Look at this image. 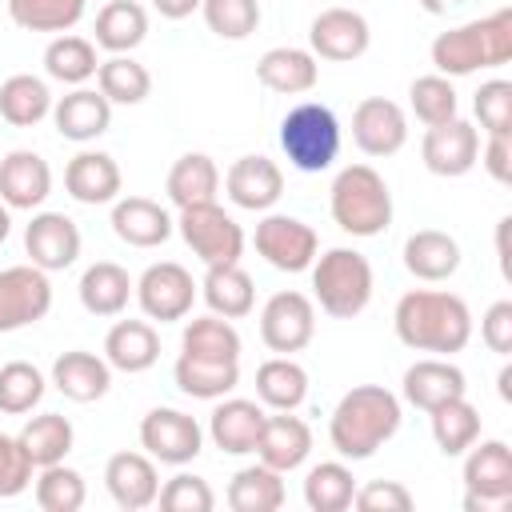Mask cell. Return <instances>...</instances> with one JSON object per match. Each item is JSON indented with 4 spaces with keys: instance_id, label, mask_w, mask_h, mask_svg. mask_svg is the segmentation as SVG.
I'll return each instance as SVG.
<instances>
[{
    "instance_id": "obj_57",
    "label": "cell",
    "mask_w": 512,
    "mask_h": 512,
    "mask_svg": "<svg viewBox=\"0 0 512 512\" xmlns=\"http://www.w3.org/2000/svg\"><path fill=\"white\" fill-rule=\"evenodd\" d=\"M508 216L500 220V228H496V248H500V268H504V276H512V264H508Z\"/></svg>"
},
{
    "instance_id": "obj_1",
    "label": "cell",
    "mask_w": 512,
    "mask_h": 512,
    "mask_svg": "<svg viewBox=\"0 0 512 512\" xmlns=\"http://www.w3.org/2000/svg\"><path fill=\"white\" fill-rule=\"evenodd\" d=\"M396 340L412 352L452 356L464 352L472 340V312L456 292L440 288H412L396 300Z\"/></svg>"
},
{
    "instance_id": "obj_58",
    "label": "cell",
    "mask_w": 512,
    "mask_h": 512,
    "mask_svg": "<svg viewBox=\"0 0 512 512\" xmlns=\"http://www.w3.org/2000/svg\"><path fill=\"white\" fill-rule=\"evenodd\" d=\"M416 4H420L428 16H448V12H452V8H460L464 0H416Z\"/></svg>"
},
{
    "instance_id": "obj_43",
    "label": "cell",
    "mask_w": 512,
    "mask_h": 512,
    "mask_svg": "<svg viewBox=\"0 0 512 512\" xmlns=\"http://www.w3.org/2000/svg\"><path fill=\"white\" fill-rule=\"evenodd\" d=\"M180 352L200 356V360H240V332L216 312L196 316V320H188V328L180 336Z\"/></svg>"
},
{
    "instance_id": "obj_40",
    "label": "cell",
    "mask_w": 512,
    "mask_h": 512,
    "mask_svg": "<svg viewBox=\"0 0 512 512\" xmlns=\"http://www.w3.org/2000/svg\"><path fill=\"white\" fill-rule=\"evenodd\" d=\"M72 440H76L72 420L60 416V412H40V416H32V420L20 428V444H24V452H28V460H32L36 468L60 464V460L72 452Z\"/></svg>"
},
{
    "instance_id": "obj_54",
    "label": "cell",
    "mask_w": 512,
    "mask_h": 512,
    "mask_svg": "<svg viewBox=\"0 0 512 512\" xmlns=\"http://www.w3.org/2000/svg\"><path fill=\"white\" fill-rule=\"evenodd\" d=\"M480 340L488 344V352L508 356L512 352V300H496L484 320H480Z\"/></svg>"
},
{
    "instance_id": "obj_20",
    "label": "cell",
    "mask_w": 512,
    "mask_h": 512,
    "mask_svg": "<svg viewBox=\"0 0 512 512\" xmlns=\"http://www.w3.org/2000/svg\"><path fill=\"white\" fill-rule=\"evenodd\" d=\"M52 192V168L40 152H28V148H16L0 160V200L8 208H20V212H32L48 200Z\"/></svg>"
},
{
    "instance_id": "obj_28",
    "label": "cell",
    "mask_w": 512,
    "mask_h": 512,
    "mask_svg": "<svg viewBox=\"0 0 512 512\" xmlns=\"http://www.w3.org/2000/svg\"><path fill=\"white\" fill-rule=\"evenodd\" d=\"M256 80L268 88V92H280V96H300V92H312L316 80H320V64L308 48H268L260 60H256Z\"/></svg>"
},
{
    "instance_id": "obj_31",
    "label": "cell",
    "mask_w": 512,
    "mask_h": 512,
    "mask_svg": "<svg viewBox=\"0 0 512 512\" xmlns=\"http://www.w3.org/2000/svg\"><path fill=\"white\" fill-rule=\"evenodd\" d=\"M76 292H80L84 312H92V316H120L128 308L132 292H136V280L116 260H96V264L84 268Z\"/></svg>"
},
{
    "instance_id": "obj_11",
    "label": "cell",
    "mask_w": 512,
    "mask_h": 512,
    "mask_svg": "<svg viewBox=\"0 0 512 512\" xmlns=\"http://www.w3.org/2000/svg\"><path fill=\"white\" fill-rule=\"evenodd\" d=\"M252 240H256V252L280 272H304V268H312V260L320 252L316 228L304 224L300 216H284V212H268L256 224Z\"/></svg>"
},
{
    "instance_id": "obj_24",
    "label": "cell",
    "mask_w": 512,
    "mask_h": 512,
    "mask_svg": "<svg viewBox=\"0 0 512 512\" xmlns=\"http://www.w3.org/2000/svg\"><path fill=\"white\" fill-rule=\"evenodd\" d=\"M112 232L128 248H160L172 236V216L148 196H116L112 200Z\"/></svg>"
},
{
    "instance_id": "obj_10",
    "label": "cell",
    "mask_w": 512,
    "mask_h": 512,
    "mask_svg": "<svg viewBox=\"0 0 512 512\" xmlns=\"http://www.w3.org/2000/svg\"><path fill=\"white\" fill-rule=\"evenodd\" d=\"M48 308H52V284L44 268L36 264L0 268V332H20L44 320Z\"/></svg>"
},
{
    "instance_id": "obj_50",
    "label": "cell",
    "mask_w": 512,
    "mask_h": 512,
    "mask_svg": "<svg viewBox=\"0 0 512 512\" xmlns=\"http://www.w3.org/2000/svg\"><path fill=\"white\" fill-rule=\"evenodd\" d=\"M164 512H212L216 508V492L208 488L204 476L192 472H176L160 492H156Z\"/></svg>"
},
{
    "instance_id": "obj_32",
    "label": "cell",
    "mask_w": 512,
    "mask_h": 512,
    "mask_svg": "<svg viewBox=\"0 0 512 512\" xmlns=\"http://www.w3.org/2000/svg\"><path fill=\"white\" fill-rule=\"evenodd\" d=\"M204 304L224 316V320H240L256 308V288H252V276L240 268V264H208L204 280L196 284Z\"/></svg>"
},
{
    "instance_id": "obj_23",
    "label": "cell",
    "mask_w": 512,
    "mask_h": 512,
    "mask_svg": "<svg viewBox=\"0 0 512 512\" xmlns=\"http://www.w3.org/2000/svg\"><path fill=\"white\" fill-rule=\"evenodd\" d=\"M120 184H124L120 164H116L108 152L84 148V152H76V156L68 160V168H64V188H68V196L80 200V204H112V200L120 196Z\"/></svg>"
},
{
    "instance_id": "obj_29",
    "label": "cell",
    "mask_w": 512,
    "mask_h": 512,
    "mask_svg": "<svg viewBox=\"0 0 512 512\" xmlns=\"http://www.w3.org/2000/svg\"><path fill=\"white\" fill-rule=\"evenodd\" d=\"M104 360L116 372H148L160 360V332L148 320H116L104 336Z\"/></svg>"
},
{
    "instance_id": "obj_42",
    "label": "cell",
    "mask_w": 512,
    "mask_h": 512,
    "mask_svg": "<svg viewBox=\"0 0 512 512\" xmlns=\"http://www.w3.org/2000/svg\"><path fill=\"white\" fill-rule=\"evenodd\" d=\"M96 88L104 92L108 104H128V108H132V104L148 100L152 76H148V68H144L140 60H132L128 52H120V56L100 60V68H96Z\"/></svg>"
},
{
    "instance_id": "obj_19",
    "label": "cell",
    "mask_w": 512,
    "mask_h": 512,
    "mask_svg": "<svg viewBox=\"0 0 512 512\" xmlns=\"http://www.w3.org/2000/svg\"><path fill=\"white\" fill-rule=\"evenodd\" d=\"M104 488L116 500V508H124V512H140V508L156 504V492H160L156 460L148 452H116V456H108Z\"/></svg>"
},
{
    "instance_id": "obj_14",
    "label": "cell",
    "mask_w": 512,
    "mask_h": 512,
    "mask_svg": "<svg viewBox=\"0 0 512 512\" xmlns=\"http://www.w3.org/2000/svg\"><path fill=\"white\" fill-rule=\"evenodd\" d=\"M368 44H372V28L352 8H324L308 28V52L320 60H332V64L360 60L368 52Z\"/></svg>"
},
{
    "instance_id": "obj_26",
    "label": "cell",
    "mask_w": 512,
    "mask_h": 512,
    "mask_svg": "<svg viewBox=\"0 0 512 512\" xmlns=\"http://www.w3.org/2000/svg\"><path fill=\"white\" fill-rule=\"evenodd\" d=\"M468 384H464V372L452 364V360H416L408 372H404V400L420 412H432L456 396H464Z\"/></svg>"
},
{
    "instance_id": "obj_60",
    "label": "cell",
    "mask_w": 512,
    "mask_h": 512,
    "mask_svg": "<svg viewBox=\"0 0 512 512\" xmlns=\"http://www.w3.org/2000/svg\"><path fill=\"white\" fill-rule=\"evenodd\" d=\"M500 396H504V400H512V368H508V364L500 368Z\"/></svg>"
},
{
    "instance_id": "obj_35",
    "label": "cell",
    "mask_w": 512,
    "mask_h": 512,
    "mask_svg": "<svg viewBox=\"0 0 512 512\" xmlns=\"http://www.w3.org/2000/svg\"><path fill=\"white\" fill-rule=\"evenodd\" d=\"M308 396V372L292 356H272L256 368V400L272 412H292Z\"/></svg>"
},
{
    "instance_id": "obj_12",
    "label": "cell",
    "mask_w": 512,
    "mask_h": 512,
    "mask_svg": "<svg viewBox=\"0 0 512 512\" xmlns=\"http://www.w3.org/2000/svg\"><path fill=\"white\" fill-rule=\"evenodd\" d=\"M316 336V308L304 292H276L268 296V304L260 308V340L280 352V356H292L300 348H308Z\"/></svg>"
},
{
    "instance_id": "obj_7",
    "label": "cell",
    "mask_w": 512,
    "mask_h": 512,
    "mask_svg": "<svg viewBox=\"0 0 512 512\" xmlns=\"http://www.w3.org/2000/svg\"><path fill=\"white\" fill-rule=\"evenodd\" d=\"M512 504V448L504 440H484L464 452V508L500 512Z\"/></svg>"
},
{
    "instance_id": "obj_6",
    "label": "cell",
    "mask_w": 512,
    "mask_h": 512,
    "mask_svg": "<svg viewBox=\"0 0 512 512\" xmlns=\"http://www.w3.org/2000/svg\"><path fill=\"white\" fill-rule=\"evenodd\" d=\"M280 148L292 168L300 172H324L340 156V120L328 104L304 100L280 120Z\"/></svg>"
},
{
    "instance_id": "obj_45",
    "label": "cell",
    "mask_w": 512,
    "mask_h": 512,
    "mask_svg": "<svg viewBox=\"0 0 512 512\" xmlns=\"http://www.w3.org/2000/svg\"><path fill=\"white\" fill-rule=\"evenodd\" d=\"M88 0H8V16L24 32H68L84 20Z\"/></svg>"
},
{
    "instance_id": "obj_46",
    "label": "cell",
    "mask_w": 512,
    "mask_h": 512,
    "mask_svg": "<svg viewBox=\"0 0 512 512\" xmlns=\"http://www.w3.org/2000/svg\"><path fill=\"white\" fill-rule=\"evenodd\" d=\"M36 504L44 512H80L84 500H88V488H84V476L76 468H68L64 460L60 464H48L40 468L36 476Z\"/></svg>"
},
{
    "instance_id": "obj_37",
    "label": "cell",
    "mask_w": 512,
    "mask_h": 512,
    "mask_svg": "<svg viewBox=\"0 0 512 512\" xmlns=\"http://www.w3.org/2000/svg\"><path fill=\"white\" fill-rule=\"evenodd\" d=\"M0 116L12 128H32L44 116H52V92L40 76L32 72H16L0 84Z\"/></svg>"
},
{
    "instance_id": "obj_2",
    "label": "cell",
    "mask_w": 512,
    "mask_h": 512,
    "mask_svg": "<svg viewBox=\"0 0 512 512\" xmlns=\"http://www.w3.org/2000/svg\"><path fill=\"white\" fill-rule=\"evenodd\" d=\"M400 396L384 384H356L340 396L328 420V440L344 460H368L376 456L396 432H400Z\"/></svg>"
},
{
    "instance_id": "obj_33",
    "label": "cell",
    "mask_w": 512,
    "mask_h": 512,
    "mask_svg": "<svg viewBox=\"0 0 512 512\" xmlns=\"http://www.w3.org/2000/svg\"><path fill=\"white\" fill-rule=\"evenodd\" d=\"M164 192L176 208H192V204H212L220 192V168L212 156L204 152H184L164 180Z\"/></svg>"
},
{
    "instance_id": "obj_56",
    "label": "cell",
    "mask_w": 512,
    "mask_h": 512,
    "mask_svg": "<svg viewBox=\"0 0 512 512\" xmlns=\"http://www.w3.org/2000/svg\"><path fill=\"white\" fill-rule=\"evenodd\" d=\"M152 8H156L164 20H184V16L200 12V0H152Z\"/></svg>"
},
{
    "instance_id": "obj_27",
    "label": "cell",
    "mask_w": 512,
    "mask_h": 512,
    "mask_svg": "<svg viewBox=\"0 0 512 512\" xmlns=\"http://www.w3.org/2000/svg\"><path fill=\"white\" fill-rule=\"evenodd\" d=\"M260 428H264V408H260L256 400H240V396H232V400L220 396V404L212 408V420H208L212 444H216L220 452H228V456L252 452Z\"/></svg>"
},
{
    "instance_id": "obj_15",
    "label": "cell",
    "mask_w": 512,
    "mask_h": 512,
    "mask_svg": "<svg viewBox=\"0 0 512 512\" xmlns=\"http://www.w3.org/2000/svg\"><path fill=\"white\" fill-rule=\"evenodd\" d=\"M420 156H424V168L432 176H468L480 160V132L452 116L444 124H432L420 140Z\"/></svg>"
},
{
    "instance_id": "obj_47",
    "label": "cell",
    "mask_w": 512,
    "mask_h": 512,
    "mask_svg": "<svg viewBox=\"0 0 512 512\" xmlns=\"http://www.w3.org/2000/svg\"><path fill=\"white\" fill-rule=\"evenodd\" d=\"M408 104H412L416 120L428 124V128H432V124H444V120H452V116H460V96H456L452 80L440 76V72L416 76L412 88H408Z\"/></svg>"
},
{
    "instance_id": "obj_3",
    "label": "cell",
    "mask_w": 512,
    "mask_h": 512,
    "mask_svg": "<svg viewBox=\"0 0 512 512\" xmlns=\"http://www.w3.org/2000/svg\"><path fill=\"white\" fill-rule=\"evenodd\" d=\"M512 60V8H496L484 20H468L432 40V64L440 76H472Z\"/></svg>"
},
{
    "instance_id": "obj_53",
    "label": "cell",
    "mask_w": 512,
    "mask_h": 512,
    "mask_svg": "<svg viewBox=\"0 0 512 512\" xmlns=\"http://www.w3.org/2000/svg\"><path fill=\"white\" fill-rule=\"evenodd\" d=\"M352 504L360 512H408L412 508V492L400 480H372L352 496Z\"/></svg>"
},
{
    "instance_id": "obj_18",
    "label": "cell",
    "mask_w": 512,
    "mask_h": 512,
    "mask_svg": "<svg viewBox=\"0 0 512 512\" xmlns=\"http://www.w3.org/2000/svg\"><path fill=\"white\" fill-rule=\"evenodd\" d=\"M224 192L236 208L248 212H268L280 196H284V172L276 160L268 156H240L228 172H224Z\"/></svg>"
},
{
    "instance_id": "obj_5",
    "label": "cell",
    "mask_w": 512,
    "mask_h": 512,
    "mask_svg": "<svg viewBox=\"0 0 512 512\" xmlns=\"http://www.w3.org/2000/svg\"><path fill=\"white\" fill-rule=\"evenodd\" d=\"M372 264L364 252L356 248H328L324 256L312 260V292L316 304L336 316V320H352L368 308L372 300Z\"/></svg>"
},
{
    "instance_id": "obj_16",
    "label": "cell",
    "mask_w": 512,
    "mask_h": 512,
    "mask_svg": "<svg viewBox=\"0 0 512 512\" xmlns=\"http://www.w3.org/2000/svg\"><path fill=\"white\" fill-rule=\"evenodd\" d=\"M352 140L364 156H396L408 140V116L396 100L368 96L352 112Z\"/></svg>"
},
{
    "instance_id": "obj_30",
    "label": "cell",
    "mask_w": 512,
    "mask_h": 512,
    "mask_svg": "<svg viewBox=\"0 0 512 512\" xmlns=\"http://www.w3.org/2000/svg\"><path fill=\"white\" fill-rule=\"evenodd\" d=\"M404 268L424 284H440V280L456 276L460 244L440 228H420L404 240Z\"/></svg>"
},
{
    "instance_id": "obj_38",
    "label": "cell",
    "mask_w": 512,
    "mask_h": 512,
    "mask_svg": "<svg viewBox=\"0 0 512 512\" xmlns=\"http://www.w3.org/2000/svg\"><path fill=\"white\" fill-rule=\"evenodd\" d=\"M284 472L268 464H248L228 480V508L232 512H276L284 504Z\"/></svg>"
},
{
    "instance_id": "obj_39",
    "label": "cell",
    "mask_w": 512,
    "mask_h": 512,
    "mask_svg": "<svg viewBox=\"0 0 512 512\" xmlns=\"http://www.w3.org/2000/svg\"><path fill=\"white\" fill-rule=\"evenodd\" d=\"M428 416H432V440L444 456H464L480 440V412L476 404H468V396H456L432 408Z\"/></svg>"
},
{
    "instance_id": "obj_52",
    "label": "cell",
    "mask_w": 512,
    "mask_h": 512,
    "mask_svg": "<svg viewBox=\"0 0 512 512\" xmlns=\"http://www.w3.org/2000/svg\"><path fill=\"white\" fill-rule=\"evenodd\" d=\"M32 460L20 444V436H4L0 432V500H12L20 492L32 488Z\"/></svg>"
},
{
    "instance_id": "obj_21",
    "label": "cell",
    "mask_w": 512,
    "mask_h": 512,
    "mask_svg": "<svg viewBox=\"0 0 512 512\" xmlns=\"http://www.w3.org/2000/svg\"><path fill=\"white\" fill-rule=\"evenodd\" d=\"M252 452L260 456V464H268V468H276V472H292V468H300V464L308 460V452H312V428H308L300 416H292V412L264 416V428H260Z\"/></svg>"
},
{
    "instance_id": "obj_49",
    "label": "cell",
    "mask_w": 512,
    "mask_h": 512,
    "mask_svg": "<svg viewBox=\"0 0 512 512\" xmlns=\"http://www.w3.org/2000/svg\"><path fill=\"white\" fill-rule=\"evenodd\" d=\"M200 12L220 40H248L260 24V0H200Z\"/></svg>"
},
{
    "instance_id": "obj_13",
    "label": "cell",
    "mask_w": 512,
    "mask_h": 512,
    "mask_svg": "<svg viewBox=\"0 0 512 512\" xmlns=\"http://www.w3.org/2000/svg\"><path fill=\"white\" fill-rule=\"evenodd\" d=\"M140 444H144V452H148L152 460L180 468V464H188V460L200 456L204 432H200V424H196L188 412H180V408H152V412L140 420Z\"/></svg>"
},
{
    "instance_id": "obj_48",
    "label": "cell",
    "mask_w": 512,
    "mask_h": 512,
    "mask_svg": "<svg viewBox=\"0 0 512 512\" xmlns=\"http://www.w3.org/2000/svg\"><path fill=\"white\" fill-rule=\"evenodd\" d=\"M44 400V376L28 360H8L0 364V412L24 416Z\"/></svg>"
},
{
    "instance_id": "obj_51",
    "label": "cell",
    "mask_w": 512,
    "mask_h": 512,
    "mask_svg": "<svg viewBox=\"0 0 512 512\" xmlns=\"http://www.w3.org/2000/svg\"><path fill=\"white\" fill-rule=\"evenodd\" d=\"M480 128L488 136H512V84L508 80H488L480 84L476 100H472Z\"/></svg>"
},
{
    "instance_id": "obj_41",
    "label": "cell",
    "mask_w": 512,
    "mask_h": 512,
    "mask_svg": "<svg viewBox=\"0 0 512 512\" xmlns=\"http://www.w3.org/2000/svg\"><path fill=\"white\" fill-rule=\"evenodd\" d=\"M96 68H100L96 44L84 40V36L60 32V36L44 48V72H48L52 80H60V84H76V88H80L84 80L96 76Z\"/></svg>"
},
{
    "instance_id": "obj_44",
    "label": "cell",
    "mask_w": 512,
    "mask_h": 512,
    "mask_svg": "<svg viewBox=\"0 0 512 512\" xmlns=\"http://www.w3.org/2000/svg\"><path fill=\"white\" fill-rule=\"evenodd\" d=\"M352 496H356V480H352L348 464L324 460V464L308 468V476H304V504L312 512H344V508H352Z\"/></svg>"
},
{
    "instance_id": "obj_59",
    "label": "cell",
    "mask_w": 512,
    "mask_h": 512,
    "mask_svg": "<svg viewBox=\"0 0 512 512\" xmlns=\"http://www.w3.org/2000/svg\"><path fill=\"white\" fill-rule=\"evenodd\" d=\"M8 232H12V208L0 200V244L8 240Z\"/></svg>"
},
{
    "instance_id": "obj_36",
    "label": "cell",
    "mask_w": 512,
    "mask_h": 512,
    "mask_svg": "<svg viewBox=\"0 0 512 512\" xmlns=\"http://www.w3.org/2000/svg\"><path fill=\"white\" fill-rule=\"evenodd\" d=\"M148 36V12L136 0H108L96 12V44L112 56L132 52Z\"/></svg>"
},
{
    "instance_id": "obj_55",
    "label": "cell",
    "mask_w": 512,
    "mask_h": 512,
    "mask_svg": "<svg viewBox=\"0 0 512 512\" xmlns=\"http://www.w3.org/2000/svg\"><path fill=\"white\" fill-rule=\"evenodd\" d=\"M480 164L488 168V176L496 184H508L512 180V136H488V144L480 152Z\"/></svg>"
},
{
    "instance_id": "obj_9",
    "label": "cell",
    "mask_w": 512,
    "mask_h": 512,
    "mask_svg": "<svg viewBox=\"0 0 512 512\" xmlns=\"http://www.w3.org/2000/svg\"><path fill=\"white\" fill-rule=\"evenodd\" d=\"M136 304L148 320H160V324H172V320H184L192 312V300H196V280L184 264L176 260H160V264H148L136 280Z\"/></svg>"
},
{
    "instance_id": "obj_8",
    "label": "cell",
    "mask_w": 512,
    "mask_h": 512,
    "mask_svg": "<svg viewBox=\"0 0 512 512\" xmlns=\"http://www.w3.org/2000/svg\"><path fill=\"white\" fill-rule=\"evenodd\" d=\"M184 244L208 264H240V252H244V228L212 200V204H192V208H180V220H176Z\"/></svg>"
},
{
    "instance_id": "obj_25",
    "label": "cell",
    "mask_w": 512,
    "mask_h": 512,
    "mask_svg": "<svg viewBox=\"0 0 512 512\" xmlns=\"http://www.w3.org/2000/svg\"><path fill=\"white\" fill-rule=\"evenodd\" d=\"M52 384H56L60 396H68L76 404H92V400L108 396V388H112V364L104 356H96V352L72 348L64 356H56Z\"/></svg>"
},
{
    "instance_id": "obj_4",
    "label": "cell",
    "mask_w": 512,
    "mask_h": 512,
    "mask_svg": "<svg viewBox=\"0 0 512 512\" xmlns=\"http://www.w3.org/2000/svg\"><path fill=\"white\" fill-rule=\"evenodd\" d=\"M328 212L348 236H380L392 224V192L388 180L372 164H348L336 172L328 192Z\"/></svg>"
},
{
    "instance_id": "obj_17",
    "label": "cell",
    "mask_w": 512,
    "mask_h": 512,
    "mask_svg": "<svg viewBox=\"0 0 512 512\" xmlns=\"http://www.w3.org/2000/svg\"><path fill=\"white\" fill-rule=\"evenodd\" d=\"M24 252L44 272H64L80 256V228L64 212H36L24 228Z\"/></svg>"
},
{
    "instance_id": "obj_22",
    "label": "cell",
    "mask_w": 512,
    "mask_h": 512,
    "mask_svg": "<svg viewBox=\"0 0 512 512\" xmlns=\"http://www.w3.org/2000/svg\"><path fill=\"white\" fill-rule=\"evenodd\" d=\"M52 124L64 140H76V144H88L96 136L108 132L112 124V104L104 100L100 88H76L68 96H60L52 104Z\"/></svg>"
},
{
    "instance_id": "obj_34",
    "label": "cell",
    "mask_w": 512,
    "mask_h": 512,
    "mask_svg": "<svg viewBox=\"0 0 512 512\" xmlns=\"http://www.w3.org/2000/svg\"><path fill=\"white\" fill-rule=\"evenodd\" d=\"M176 388L192 400H220L240 384V360H200V356H176Z\"/></svg>"
}]
</instances>
